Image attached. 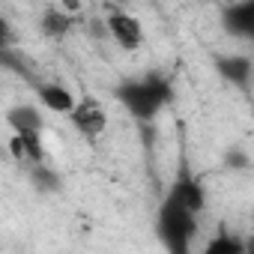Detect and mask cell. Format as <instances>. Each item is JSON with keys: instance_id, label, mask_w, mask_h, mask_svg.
<instances>
[{"instance_id": "1", "label": "cell", "mask_w": 254, "mask_h": 254, "mask_svg": "<svg viewBox=\"0 0 254 254\" xmlns=\"http://www.w3.org/2000/svg\"><path fill=\"white\" fill-rule=\"evenodd\" d=\"M114 96L126 108L129 117H135L138 123H150L171 105L174 84L159 72H147V75H138V78L120 81L114 87Z\"/></svg>"}, {"instance_id": "2", "label": "cell", "mask_w": 254, "mask_h": 254, "mask_svg": "<svg viewBox=\"0 0 254 254\" xmlns=\"http://www.w3.org/2000/svg\"><path fill=\"white\" fill-rule=\"evenodd\" d=\"M156 236L165 254H191L197 236V215L189 206H183L171 191L162 197L156 209Z\"/></svg>"}, {"instance_id": "3", "label": "cell", "mask_w": 254, "mask_h": 254, "mask_svg": "<svg viewBox=\"0 0 254 254\" xmlns=\"http://www.w3.org/2000/svg\"><path fill=\"white\" fill-rule=\"evenodd\" d=\"M108 108L99 99H78V108L69 114L72 129L87 141H99L108 132Z\"/></svg>"}, {"instance_id": "4", "label": "cell", "mask_w": 254, "mask_h": 254, "mask_svg": "<svg viewBox=\"0 0 254 254\" xmlns=\"http://www.w3.org/2000/svg\"><path fill=\"white\" fill-rule=\"evenodd\" d=\"M218 78L230 87H236L239 93H248L254 84V57L245 51H230V54H215L212 60Z\"/></svg>"}, {"instance_id": "5", "label": "cell", "mask_w": 254, "mask_h": 254, "mask_svg": "<svg viewBox=\"0 0 254 254\" xmlns=\"http://www.w3.org/2000/svg\"><path fill=\"white\" fill-rule=\"evenodd\" d=\"M105 30H108V36H111L123 51H138V48L144 45V24H141L132 12L114 9V12L105 18Z\"/></svg>"}, {"instance_id": "6", "label": "cell", "mask_w": 254, "mask_h": 254, "mask_svg": "<svg viewBox=\"0 0 254 254\" xmlns=\"http://www.w3.org/2000/svg\"><path fill=\"white\" fill-rule=\"evenodd\" d=\"M221 30L230 39H239V42H251L254 45V0L224 6L221 9Z\"/></svg>"}, {"instance_id": "7", "label": "cell", "mask_w": 254, "mask_h": 254, "mask_svg": "<svg viewBox=\"0 0 254 254\" xmlns=\"http://www.w3.org/2000/svg\"><path fill=\"white\" fill-rule=\"evenodd\" d=\"M183 206H189L194 215H200L203 209H206V189H203V183L189 171V168H183L177 177H174V183H171V189H168Z\"/></svg>"}, {"instance_id": "8", "label": "cell", "mask_w": 254, "mask_h": 254, "mask_svg": "<svg viewBox=\"0 0 254 254\" xmlns=\"http://www.w3.org/2000/svg\"><path fill=\"white\" fill-rule=\"evenodd\" d=\"M9 153L21 168H36L48 165V153L42 144V135H12L9 138Z\"/></svg>"}, {"instance_id": "9", "label": "cell", "mask_w": 254, "mask_h": 254, "mask_svg": "<svg viewBox=\"0 0 254 254\" xmlns=\"http://www.w3.org/2000/svg\"><path fill=\"white\" fill-rule=\"evenodd\" d=\"M36 96H39V105L48 108L51 114H60V117H69L75 108H78V99L69 87L57 84V81H45L36 87Z\"/></svg>"}, {"instance_id": "10", "label": "cell", "mask_w": 254, "mask_h": 254, "mask_svg": "<svg viewBox=\"0 0 254 254\" xmlns=\"http://www.w3.org/2000/svg\"><path fill=\"white\" fill-rule=\"evenodd\" d=\"M6 126L12 129V135H42L45 117L36 105H12L6 111Z\"/></svg>"}, {"instance_id": "11", "label": "cell", "mask_w": 254, "mask_h": 254, "mask_svg": "<svg viewBox=\"0 0 254 254\" xmlns=\"http://www.w3.org/2000/svg\"><path fill=\"white\" fill-rule=\"evenodd\" d=\"M197 254H248V239L233 233L227 224H218L215 233L206 239V245Z\"/></svg>"}, {"instance_id": "12", "label": "cell", "mask_w": 254, "mask_h": 254, "mask_svg": "<svg viewBox=\"0 0 254 254\" xmlns=\"http://www.w3.org/2000/svg\"><path fill=\"white\" fill-rule=\"evenodd\" d=\"M75 27V15H69L63 6H51L39 15V33L51 42H60L69 36V30Z\"/></svg>"}, {"instance_id": "13", "label": "cell", "mask_w": 254, "mask_h": 254, "mask_svg": "<svg viewBox=\"0 0 254 254\" xmlns=\"http://www.w3.org/2000/svg\"><path fill=\"white\" fill-rule=\"evenodd\" d=\"M27 183H30L33 191H39V194H60V191H63V177H60V171L51 168V165L27 168Z\"/></svg>"}, {"instance_id": "14", "label": "cell", "mask_w": 254, "mask_h": 254, "mask_svg": "<svg viewBox=\"0 0 254 254\" xmlns=\"http://www.w3.org/2000/svg\"><path fill=\"white\" fill-rule=\"evenodd\" d=\"M227 165H230L233 171H245V168H248V159H245V153H236V150H233V153L227 156Z\"/></svg>"}]
</instances>
